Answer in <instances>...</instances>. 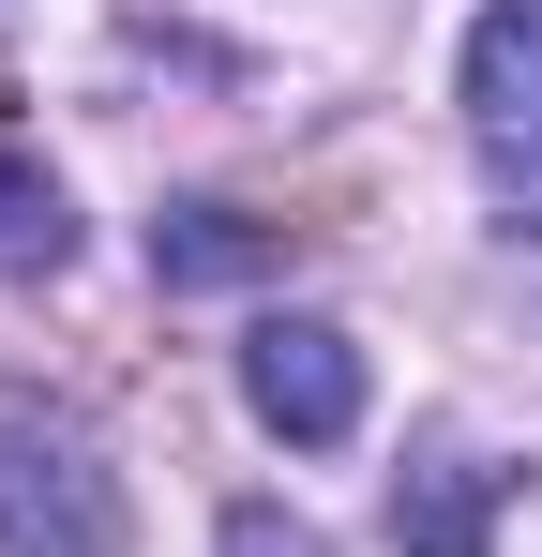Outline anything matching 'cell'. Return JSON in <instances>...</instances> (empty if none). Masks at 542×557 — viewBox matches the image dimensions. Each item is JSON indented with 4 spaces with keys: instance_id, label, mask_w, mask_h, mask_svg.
<instances>
[{
    "instance_id": "1",
    "label": "cell",
    "mask_w": 542,
    "mask_h": 557,
    "mask_svg": "<svg viewBox=\"0 0 542 557\" xmlns=\"http://www.w3.org/2000/svg\"><path fill=\"white\" fill-rule=\"evenodd\" d=\"M0 557H121V482L76 407L0 392Z\"/></svg>"
},
{
    "instance_id": "2",
    "label": "cell",
    "mask_w": 542,
    "mask_h": 557,
    "mask_svg": "<svg viewBox=\"0 0 542 557\" xmlns=\"http://www.w3.org/2000/svg\"><path fill=\"white\" fill-rule=\"evenodd\" d=\"M242 407L271 437L332 453V437H361V347L332 317H271V332H242Z\"/></svg>"
},
{
    "instance_id": "3",
    "label": "cell",
    "mask_w": 542,
    "mask_h": 557,
    "mask_svg": "<svg viewBox=\"0 0 542 557\" xmlns=\"http://www.w3.org/2000/svg\"><path fill=\"white\" fill-rule=\"evenodd\" d=\"M467 136L542 182V0H497L467 30Z\"/></svg>"
},
{
    "instance_id": "4",
    "label": "cell",
    "mask_w": 542,
    "mask_h": 557,
    "mask_svg": "<svg viewBox=\"0 0 542 557\" xmlns=\"http://www.w3.org/2000/svg\"><path fill=\"white\" fill-rule=\"evenodd\" d=\"M497 497H513V467L422 453L407 482H392V543H407V557H482V543H497Z\"/></svg>"
},
{
    "instance_id": "5",
    "label": "cell",
    "mask_w": 542,
    "mask_h": 557,
    "mask_svg": "<svg viewBox=\"0 0 542 557\" xmlns=\"http://www.w3.org/2000/svg\"><path fill=\"white\" fill-rule=\"evenodd\" d=\"M151 272H167V286H257V272H286V226L226 211V196H196V211L151 226Z\"/></svg>"
},
{
    "instance_id": "6",
    "label": "cell",
    "mask_w": 542,
    "mask_h": 557,
    "mask_svg": "<svg viewBox=\"0 0 542 557\" xmlns=\"http://www.w3.org/2000/svg\"><path fill=\"white\" fill-rule=\"evenodd\" d=\"M76 257V211H61V182L30 166V151H0V272H61Z\"/></svg>"
},
{
    "instance_id": "7",
    "label": "cell",
    "mask_w": 542,
    "mask_h": 557,
    "mask_svg": "<svg viewBox=\"0 0 542 557\" xmlns=\"http://www.w3.org/2000/svg\"><path fill=\"white\" fill-rule=\"evenodd\" d=\"M226 557H332V543H317L301 512H271V497H242V512H226Z\"/></svg>"
}]
</instances>
